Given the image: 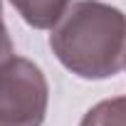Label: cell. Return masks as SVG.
<instances>
[{"label":"cell","instance_id":"6da1fadb","mask_svg":"<svg viewBox=\"0 0 126 126\" xmlns=\"http://www.w3.org/2000/svg\"><path fill=\"white\" fill-rule=\"evenodd\" d=\"M49 47L72 74L109 79L126 67V15L101 0H79L52 27Z\"/></svg>","mask_w":126,"mask_h":126},{"label":"cell","instance_id":"8992f818","mask_svg":"<svg viewBox=\"0 0 126 126\" xmlns=\"http://www.w3.org/2000/svg\"><path fill=\"white\" fill-rule=\"evenodd\" d=\"M124 69H126V67H124Z\"/></svg>","mask_w":126,"mask_h":126},{"label":"cell","instance_id":"277c9868","mask_svg":"<svg viewBox=\"0 0 126 126\" xmlns=\"http://www.w3.org/2000/svg\"><path fill=\"white\" fill-rule=\"evenodd\" d=\"M79 126H126V96H114L94 104Z\"/></svg>","mask_w":126,"mask_h":126},{"label":"cell","instance_id":"7a4b0ae2","mask_svg":"<svg viewBox=\"0 0 126 126\" xmlns=\"http://www.w3.org/2000/svg\"><path fill=\"white\" fill-rule=\"evenodd\" d=\"M49 104V84L32 59L0 62V126H42Z\"/></svg>","mask_w":126,"mask_h":126},{"label":"cell","instance_id":"3957f363","mask_svg":"<svg viewBox=\"0 0 126 126\" xmlns=\"http://www.w3.org/2000/svg\"><path fill=\"white\" fill-rule=\"evenodd\" d=\"M17 15L35 30H52L72 5V0H10Z\"/></svg>","mask_w":126,"mask_h":126},{"label":"cell","instance_id":"5b68a950","mask_svg":"<svg viewBox=\"0 0 126 126\" xmlns=\"http://www.w3.org/2000/svg\"><path fill=\"white\" fill-rule=\"evenodd\" d=\"M13 57V40L8 35V27H5V20H3V3H0V62Z\"/></svg>","mask_w":126,"mask_h":126}]
</instances>
